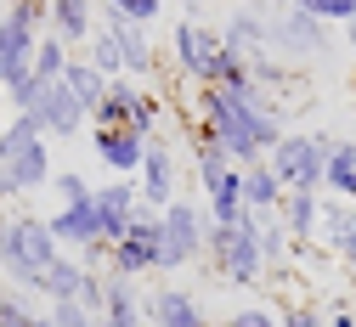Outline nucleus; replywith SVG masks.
Listing matches in <instances>:
<instances>
[{
  "label": "nucleus",
  "mask_w": 356,
  "mask_h": 327,
  "mask_svg": "<svg viewBox=\"0 0 356 327\" xmlns=\"http://www.w3.org/2000/svg\"><path fill=\"white\" fill-rule=\"evenodd\" d=\"M328 153H334V135L317 130H289L283 142L272 147V175L283 181V192H323V175H328Z\"/></svg>",
  "instance_id": "20e7f679"
},
{
  "label": "nucleus",
  "mask_w": 356,
  "mask_h": 327,
  "mask_svg": "<svg viewBox=\"0 0 356 327\" xmlns=\"http://www.w3.org/2000/svg\"><path fill=\"white\" fill-rule=\"evenodd\" d=\"M51 198H57V209H79V203L97 198V186L85 181L79 169H57V175H51Z\"/></svg>",
  "instance_id": "c756f323"
},
{
  "label": "nucleus",
  "mask_w": 356,
  "mask_h": 327,
  "mask_svg": "<svg viewBox=\"0 0 356 327\" xmlns=\"http://www.w3.org/2000/svg\"><path fill=\"white\" fill-rule=\"evenodd\" d=\"M46 23H51V6L46 0H12L0 12V90H12L34 74V51L46 40Z\"/></svg>",
  "instance_id": "7ed1b4c3"
},
{
  "label": "nucleus",
  "mask_w": 356,
  "mask_h": 327,
  "mask_svg": "<svg viewBox=\"0 0 356 327\" xmlns=\"http://www.w3.org/2000/svg\"><path fill=\"white\" fill-rule=\"evenodd\" d=\"M345 271H350V276H356V249H350V254H345Z\"/></svg>",
  "instance_id": "58836bf2"
},
{
  "label": "nucleus",
  "mask_w": 356,
  "mask_h": 327,
  "mask_svg": "<svg viewBox=\"0 0 356 327\" xmlns=\"http://www.w3.org/2000/svg\"><path fill=\"white\" fill-rule=\"evenodd\" d=\"M63 85L74 90V97H79V108H85V113H97L113 79H102V74H97L91 62H85V57H74V62H68V74H63Z\"/></svg>",
  "instance_id": "a878e982"
},
{
  "label": "nucleus",
  "mask_w": 356,
  "mask_h": 327,
  "mask_svg": "<svg viewBox=\"0 0 356 327\" xmlns=\"http://www.w3.org/2000/svg\"><path fill=\"white\" fill-rule=\"evenodd\" d=\"M68 62H74V51H68V45H63V40L51 34V28H46V40H40V51H34V74H29V79L51 90V85H63Z\"/></svg>",
  "instance_id": "bb28decb"
},
{
  "label": "nucleus",
  "mask_w": 356,
  "mask_h": 327,
  "mask_svg": "<svg viewBox=\"0 0 356 327\" xmlns=\"http://www.w3.org/2000/svg\"><path fill=\"white\" fill-rule=\"evenodd\" d=\"M91 119H97V130H136V135L153 142V130H159V97H153L147 85H136V79H113L108 97H102V108Z\"/></svg>",
  "instance_id": "0eeeda50"
},
{
  "label": "nucleus",
  "mask_w": 356,
  "mask_h": 327,
  "mask_svg": "<svg viewBox=\"0 0 356 327\" xmlns=\"http://www.w3.org/2000/svg\"><path fill=\"white\" fill-rule=\"evenodd\" d=\"M277 6H283V12H294V6H300V0H277Z\"/></svg>",
  "instance_id": "ea45409f"
},
{
  "label": "nucleus",
  "mask_w": 356,
  "mask_h": 327,
  "mask_svg": "<svg viewBox=\"0 0 356 327\" xmlns=\"http://www.w3.org/2000/svg\"><path fill=\"white\" fill-rule=\"evenodd\" d=\"M283 181L272 175V164H243V209L254 215V220H266V215H283Z\"/></svg>",
  "instance_id": "a211bd4d"
},
{
  "label": "nucleus",
  "mask_w": 356,
  "mask_h": 327,
  "mask_svg": "<svg viewBox=\"0 0 356 327\" xmlns=\"http://www.w3.org/2000/svg\"><path fill=\"white\" fill-rule=\"evenodd\" d=\"M0 175L12 181V192L23 198V192H46L51 186V142L46 135H29V142H6L0 135Z\"/></svg>",
  "instance_id": "1a4fd4ad"
},
{
  "label": "nucleus",
  "mask_w": 356,
  "mask_h": 327,
  "mask_svg": "<svg viewBox=\"0 0 356 327\" xmlns=\"http://www.w3.org/2000/svg\"><path fill=\"white\" fill-rule=\"evenodd\" d=\"M215 45H220V34H209L204 23H193V17H181L170 28V51H175V68L181 74H193L198 85H204V74H209V57H215Z\"/></svg>",
  "instance_id": "4468645a"
},
{
  "label": "nucleus",
  "mask_w": 356,
  "mask_h": 327,
  "mask_svg": "<svg viewBox=\"0 0 356 327\" xmlns=\"http://www.w3.org/2000/svg\"><path fill=\"white\" fill-rule=\"evenodd\" d=\"M227 327H277V316H272V310H260V305H243V310H232Z\"/></svg>",
  "instance_id": "e433bc0d"
},
{
  "label": "nucleus",
  "mask_w": 356,
  "mask_h": 327,
  "mask_svg": "<svg viewBox=\"0 0 356 327\" xmlns=\"http://www.w3.org/2000/svg\"><path fill=\"white\" fill-rule=\"evenodd\" d=\"M79 283H85V265H79L74 254H63V260H57L46 276H40L34 299H51V305H57V299H79Z\"/></svg>",
  "instance_id": "393cba45"
},
{
  "label": "nucleus",
  "mask_w": 356,
  "mask_h": 327,
  "mask_svg": "<svg viewBox=\"0 0 356 327\" xmlns=\"http://www.w3.org/2000/svg\"><path fill=\"white\" fill-rule=\"evenodd\" d=\"M323 45H328V23L305 17L300 6H294L283 23H272V51H289V57H317Z\"/></svg>",
  "instance_id": "dca6fc26"
},
{
  "label": "nucleus",
  "mask_w": 356,
  "mask_h": 327,
  "mask_svg": "<svg viewBox=\"0 0 356 327\" xmlns=\"http://www.w3.org/2000/svg\"><path fill=\"white\" fill-rule=\"evenodd\" d=\"M29 119L40 124V135H46V142H68V135L85 130V119H91V113L79 108V97H74L68 85H51V90H40V102L29 108Z\"/></svg>",
  "instance_id": "9b49d317"
},
{
  "label": "nucleus",
  "mask_w": 356,
  "mask_h": 327,
  "mask_svg": "<svg viewBox=\"0 0 356 327\" xmlns=\"http://www.w3.org/2000/svg\"><path fill=\"white\" fill-rule=\"evenodd\" d=\"M345 45H350V51H356V17L345 23Z\"/></svg>",
  "instance_id": "4c0bfd02"
},
{
  "label": "nucleus",
  "mask_w": 356,
  "mask_h": 327,
  "mask_svg": "<svg viewBox=\"0 0 356 327\" xmlns=\"http://www.w3.org/2000/svg\"><path fill=\"white\" fill-rule=\"evenodd\" d=\"M289 249H294V243H289L283 220H277V215H266V220H260V254H266V271L283 265V260H289Z\"/></svg>",
  "instance_id": "2f4dec72"
},
{
  "label": "nucleus",
  "mask_w": 356,
  "mask_h": 327,
  "mask_svg": "<svg viewBox=\"0 0 356 327\" xmlns=\"http://www.w3.org/2000/svg\"><path fill=\"white\" fill-rule=\"evenodd\" d=\"M193 158H198V181H204V192H215V186H220V181H227V175L238 169V164L227 158V147H215L204 130L193 135Z\"/></svg>",
  "instance_id": "cd10ccee"
},
{
  "label": "nucleus",
  "mask_w": 356,
  "mask_h": 327,
  "mask_svg": "<svg viewBox=\"0 0 356 327\" xmlns=\"http://www.w3.org/2000/svg\"><path fill=\"white\" fill-rule=\"evenodd\" d=\"M277 327H323V310L317 305H283L277 310Z\"/></svg>",
  "instance_id": "c9c22d12"
},
{
  "label": "nucleus",
  "mask_w": 356,
  "mask_h": 327,
  "mask_svg": "<svg viewBox=\"0 0 356 327\" xmlns=\"http://www.w3.org/2000/svg\"><path fill=\"white\" fill-rule=\"evenodd\" d=\"M46 6H51V34L68 45V51L74 45H91V34L102 28L97 23V0H46Z\"/></svg>",
  "instance_id": "f3484780"
},
{
  "label": "nucleus",
  "mask_w": 356,
  "mask_h": 327,
  "mask_svg": "<svg viewBox=\"0 0 356 327\" xmlns=\"http://www.w3.org/2000/svg\"><path fill=\"white\" fill-rule=\"evenodd\" d=\"M277 220H283V231H289V243H317V226H323V192H289Z\"/></svg>",
  "instance_id": "5701e85b"
},
{
  "label": "nucleus",
  "mask_w": 356,
  "mask_h": 327,
  "mask_svg": "<svg viewBox=\"0 0 356 327\" xmlns=\"http://www.w3.org/2000/svg\"><path fill=\"white\" fill-rule=\"evenodd\" d=\"M198 130L209 135L215 147H227V158L238 169L272 158V147L289 135L283 119H277V108L238 102V97H227V90H204V97H198Z\"/></svg>",
  "instance_id": "f257e3e1"
},
{
  "label": "nucleus",
  "mask_w": 356,
  "mask_h": 327,
  "mask_svg": "<svg viewBox=\"0 0 356 327\" xmlns=\"http://www.w3.org/2000/svg\"><path fill=\"white\" fill-rule=\"evenodd\" d=\"M317 243L328 249V254H350L356 249V203H345V198H323V226H317Z\"/></svg>",
  "instance_id": "4be33fe9"
},
{
  "label": "nucleus",
  "mask_w": 356,
  "mask_h": 327,
  "mask_svg": "<svg viewBox=\"0 0 356 327\" xmlns=\"http://www.w3.org/2000/svg\"><path fill=\"white\" fill-rule=\"evenodd\" d=\"M85 62H91L102 79H124V57H119V40L108 34V28H97L91 34V45H85Z\"/></svg>",
  "instance_id": "c85d7f7f"
},
{
  "label": "nucleus",
  "mask_w": 356,
  "mask_h": 327,
  "mask_svg": "<svg viewBox=\"0 0 356 327\" xmlns=\"http://www.w3.org/2000/svg\"><path fill=\"white\" fill-rule=\"evenodd\" d=\"M164 6H170V0H164Z\"/></svg>",
  "instance_id": "a19ab883"
},
{
  "label": "nucleus",
  "mask_w": 356,
  "mask_h": 327,
  "mask_svg": "<svg viewBox=\"0 0 356 327\" xmlns=\"http://www.w3.org/2000/svg\"><path fill=\"white\" fill-rule=\"evenodd\" d=\"M51 237L68 249V254H85V249H97V243H108L102 237V215H97V203H79V209H51ZM113 249V243H108Z\"/></svg>",
  "instance_id": "ddd939ff"
},
{
  "label": "nucleus",
  "mask_w": 356,
  "mask_h": 327,
  "mask_svg": "<svg viewBox=\"0 0 356 327\" xmlns=\"http://www.w3.org/2000/svg\"><path fill=\"white\" fill-rule=\"evenodd\" d=\"M91 147H97V164L113 169V181H136L142 175L147 135H136V130H91Z\"/></svg>",
  "instance_id": "f8f14e48"
},
{
  "label": "nucleus",
  "mask_w": 356,
  "mask_h": 327,
  "mask_svg": "<svg viewBox=\"0 0 356 327\" xmlns=\"http://www.w3.org/2000/svg\"><path fill=\"white\" fill-rule=\"evenodd\" d=\"M204 254H209V265L227 276V283H238V288H249V283H260L266 276V254H260V220L254 215H243L238 226H209V243H204Z\"/></svg>",
  "instance_id": "39448f33"
},
{
  "label": "nucleus",
  "mask_w": 356,
  "mask_h": 327,
  "mask_svg": "<svg viewBox=\"0 0 356 327\" xmlns=\"http://www.w3.org/2000/svg\"><path fill=\"white\" fill-rule=\"evenodd\" d=\"M220 327H227V321H220Z\"/></svg>",
  "instance_id": "79ce46f5"
},
{
  "label": "nucleus",
  "mask_w": 356,
  "mask_h": 327,
  "mask_svg": "<svg viewBox=\"0 0 356 327\" xmlns=\"http://www.w3.org/2000/svg\"><path fill=\"white\" fill-rule=\"evenodd\" d=\"M142 203L147 209H170L175 203V153L159 142V135H153V142H147V158H142Z\"/></svg>",
  "instance_id": "2eb2a0df"
},
{
  "label": "nucleus",
  "mask_w": 356,
  "mask_h": 327,
  "mask_svg": "<svg viewBox=\"0 0 356 327\" xmlns=\"http://www.w3.org/2000/svg\"><path fill=\"white\" fill-rule=\"evenodd\" d=\"M220 45H227V51H238L243 62H260L266 51H272V23H266L260 12H232L227 34H220Z\"/></svg>",
  "instance_id": "6ab92c4d"
},
{
  "label": "nucleus",
  "mask_w": 356,
  "mask_h": 327,
  "mask_svg": "<svg viewBox=\"0 0 356 327\" xmlns=\"http://www.w3.org/2000/svg\"><path fill=\"white\" fill-rule=\"evenodd\" d=\"M323 186H328V198H345V203H356V142H334Z\"/></svg>",
  "instance_id": "b1692460"
},
{
  "label": "nucleus",
  "mask_w": 356,
  "mask_h": 327,
  "mask_svg": "<svg viewBox=\"0 0 356 327\" xmlns=\"http://www.w3.org/2000/svg\"><path fill=\"white\" fill-rule=\"evenodd\" d=\"M159 226H164V260L159 271H181L193 260H204V243H209V215L187 198H175L170 209H159Z\"/></svg>",
  "instance_id": "423d86ee"
},
{
  "label": "nucleus",
  "mask_w": 356,
  "mask_h": 327,
  "mask_svg": "<svg viewBox=\"0 0 356 327\" xmlns=\"http://www.w3.org/2000/svg\"><path fill=\"white\" fill-rule=\"evenodd\" d=\"M91 203H97V215H102V237H108V243H124L130 226H136V215L147 209L136 181H102Z\"/></svg>",
  "instance_id": "9d476101"
},
{
  "label": "nucleus",
  "mask_w": 356,
  "mask_h": 327,
  "mask_svg": "<svg viewBox=\"0 0 356 327\" xmlns=\"http://www.w3.org/2000/svg\"><path fill=\"white\" fill-rule=\"evenodd\" d=\"M46 321H51V327H102V316H91L79 299H57V305H46Z\"/></svg>",
  "instance_id": "f704fd0d"
},
{
  "label": "nucleus",
  "mask_w": 356,
  "mask_h": 327,
  "mask_svg": "<svg viewBox=\"0 0 356 327\" xmlns=\"http://www.w3.org/2000/svg\"><path fill=\"white\" fill-rule=\"evenodd\" d=\"M0 327H51L29 294H0Z\"/></svg>",
  "instance_id": "7c9ffc66"
},
{
  "label": "nucleus",
  "mask_w": 356,
  "mask_h": 327,
  "mask_svg": "<svg viewBox=\"0 0 356 327\" xmlns=\"http://www.w3.org/2000/svg\"><path fill=\"white\" fill-rule=\"evenodd\" d=\"M102 28L119 40V57H124V79H136L153 74V45H147V28L142 23H124V17H102Z\"/></svg>",
  "instance_id": "aec40b11"
},
{
  "label": "nucleus",
  "mask_w": 356,
  "mask_h": 327,
  "mask_svg": "<svg viewBox=\"0 0 356 327\" xmlns=\"http://www.w3.org/2000/svg\"><path fill=\"white\" fill-rule=\"evenodd\" d=\"M159 260H164V226H159V209H142L136 226H130V237L113 243L108 276H130V283H136V276L159 271Z\"/></svg>",
  "instance_id": "6e6552de"
},
{
  "label": "nucleus",
  "mask_w": 356,
  "mask_h": 327,
  "mask_svg": "<svg viewBox=\"0 0 356 327\" xmlns=\"http://www.w3.org/2000/svg\"><path fill=\"white\" fill-rule=\"evenodd\" d=\"M300 12L317 17V23H328V28H334V23L345 28V23L356 17V0H300Z\"/></svg>",
  "instance_id": "72a5a7b5"
},
{
  "label": "nucleus",
  "mask_w": 356,
  "mask_h": 327,
  "mask_svg": "<svg viewBox=\"0 0 356 327\" xmlns=\"http://www.w3.org/2000/svg\"><path fill=\"white\" fill-rule=\"evenodd\" d=\"M147 316H153V327H215L187 288H159L147 299Z\"/></svg>",
  "instance_id": "412c9836"
},
{
  "label": "nucleus",
  "mask_w": 356,
  "mask_h": 327,
  "mask_svg": "<svg viewBox=\"0 0 356 327\" xmlns=\"http://www.w3.org/2000/svg\"><path fill=\"white\" fill-rule=\"evenodd\" d=\"M63 260V243L51 237V226L40 215H6L0 209V271L12 276L23 294L40 288V276Z\"/></svg>",
  "instance_id": "f03ea898"
},
{
  "label": "nucleus",
  "mask_w": 356,
  "mask_h": 327,
  "mask_svg": "<svg viewBox=\"0 0 356 327\" xmlns=\"http://www.w3.org/2000/svg\"><path fill=\"white\" fill-rule=\"evenodd\" d=\"M164 12V0H102V17H124V23H153Z\"/></svg>",
  "instance_id": "473e14b6"
}]
</instances>
